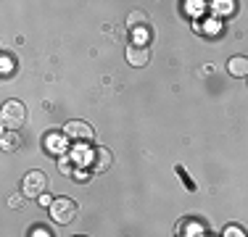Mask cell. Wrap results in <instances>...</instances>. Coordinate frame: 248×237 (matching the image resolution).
<instances>
[{"label":"cell","mask_w":248,"mask_h":237,"mask_svg":"<svg viewBox=\"0 0 248 237\" xmlns=\"http://www.w3.org/2000/svg\"><path fill=\"white\" fill-rule=\"evenodd\" d=\"M27 121V108L24 103H19V100H8V103L3 105V127L8 129V132H16V129H21Z\"/></svg>","instance_id":"obj_1"},{"label":"cell","mask_w":248,"mask_h":237,"mask_svg":"<svg viewBox=\"0 0 248 237\" xmlns=\"http://www.w3.org/2000/svg\"><path fill=\"white\" fill-rule=\"evenodd\" d=\"M45 190H48V177H45L40 169L29 171V174L24 177V182H21V193H24L27 198H43Z\"/></svg>","instance_id":"obj_2"},{"label":"cell","mask_w":248,"mask_h":237,"mask_svg":"<svg viewBox=\"0 0 248 237\" xmlns=\"http://www.w3.org/2000/svg\"><path fill=\"white\" fill-rule=\"evenodd\" d=\"M77 211L79 208H77V203L72 198H58V200H53V206H50V216L56 224H72Z\"/></svg>","instance_id":"obj_3"},{"label":"cell","mask_w":248,"mask_h":237,"mask_svg":"<svg viewBox=\"0 0 248 237\" xmlns=\"http://www.w3.org/2000/svg\"><path fill=\"white\" fill-rule=\"evenodd\" d=\"M90 163H93V169L95 171H100V174H106V171L114 166V156H111V150L108 148H95V150L90 153Z\"/></svg>","instance_id":"obj_4"},{"label":"cell","mask_w":248,"mask_h":237,"mask_svg":"<svg viewBox=\"0 0 248 237\" xmlns=\"http://www.w3.org/2000/svg\"><path fill=\"white\" fill-rule=\"evenodd\" d=\"M63 134H66L69 140H93V127L87 121H69L66 127H63Z\"/></svg>","instance_id":"obj_5"},{"label":"cell","mask_w":248,"mask_h":237,"mask_svg":"<svg viewBox=\"0 0 248 237\" xmlns=\"http://www.w3.org/2000/svg\"><path fill=\"white\" fill-rule=\"evenodd\" d=\"M148 61H151V47H145V45H129L127 47V63L129 66L143 69Z\"/></svg>","instance_id":"obj_6"},{"label":"cell","mask_w":248,"mask_h":237,"mask_svg":"<svg viewBox=\"0 0 248 237\" xmlns=\"http://www.w3.org/2000/svg\"><path fill=\"white\" fill-rule=\"evenodd\" d=\"M227 71L232 76H248V58L246 56H232L227 61Z\"/></svg>","instance_id":"obj_7"},{"label":"cell","mask_w":248,"mask_h":237,"mask_svg":"<svg viewBox=\"0 0 248 237\" xmlns=\"http://www.w3.org/2000/svg\"><path fill=\"white\" fill-rule=\"evenodd\" d=\"M148 24V14H143V11H132V14L127 16V27L129 29H140Z\"/></svg>","instance_id":"obj_8"},{"label":"cell","mask_w":248,"mask_h":237,"mask_svg":"<svg viewBox=\"0 0 248 237\" xmlns=\"http://www.w3.org/2000/svg\"><path fill=\"white\" fill-rule=\"evenodd\" d=\"M21 145V137L16 132H5V137H3V148L5 150H14V148H19Z\"/></svg>","instance_id":"obj_9"},{"label":"cell","mask_w":248,"mask_h":237,"mask_svg":"<svg viewBox=\"0 0 248 237\" xmlns=\"http://www.w3.org/2000/svg\"><path fill=\"white\" fill-rule=\"evenodd\" d=\"M211 5H214L217 14H232V8H235V3H230V0L227 3H224V0H217V3H211Z\"/></svg>","instance_id":"obj_10"},{"label":"cell","mask_w":248,"mask_h":237,"mask_svg":"<svg viewBox=\"0 0 248 237\" xmlns=\"http://www.w3.org/2000/svg\"><path fill=\"white\" fill-rule=\"evenodd\" d=\"M224 237H246V232L238 227V224H230V227L224 229Z\"/></svg>","instance_id":"obj_11"},{"label":"cell","mask_w":248,"mask_h":237,"mask_svg":"<svg viewBox=\"0 0 248 237\" xmlns=\"http://www.w3.org/2000/svg\"><path fill=\"white\" fill-rule=\"evenodd\" d=\"M29 237H53V235H50V229H45V227H34L32 232H29Z\"/></svg>","instance_id":"obj_12"},{"label":"cell","mask_w":248,"mask_h":237,"mask_svg":"<svg viewBox=\"0 0 248 237\" xmlns=\"http://www.w3.org/2000/svg\"><path fill=\"white\" fill-rule=\"evenodd\" d=\"M72 179H77V182H87V179H90V174H87V171H79V169H77L74 174H72Z\"/></svg>","instance_id":"obj_13"},{"label":"cell","mask_w":248,"mask_h":237,"mask_svg":"<svg viewBox=\"0 0 248 237\" xmlns=\"http://www.w3.org/2000/svg\"><path fill=\"white\" fill-rule=\"evenodd\" d=\"M177 171H180V177H182V182H187V187H190V190H196V185H193V182H190V179H187V174H185V169H177Z\"/></svg>","instance_id":"obj_14"},{"label":"cell","mask_w":248,"mask_h":237,"mask_svg":"<svg viewBox=\"0 0 248 237\" xmlns=\"http://www.w3.org/2000/svg\"><path fill=\"white\" fill-rule=\"evenodd\" d=\"M8 203H11V208H19V206H21V198L16 195V198H11V200H8Z\"/></svg>","instance_id":"obj_15"},{"label":"cell","mask_w":248,"mask_h":237,"mask_svg":"<svg viewBox=\"0 0 248 237\" xmlns=\"http://www.w3.org/2000/svg\"><path fill=\"white\" fill-rule=\"evenodd\" d=\"M74 237H87V235H74Z\"/></svg>","instance_id":"obj_16"}]
</instances>
